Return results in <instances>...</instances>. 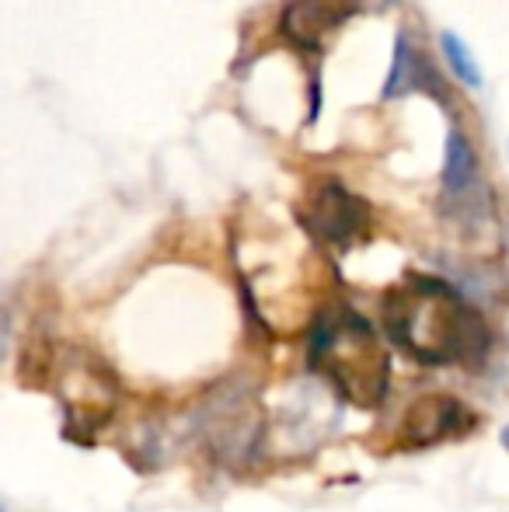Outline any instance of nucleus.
Returning a JSON list of instances; mask_svg holds the SVG:
<instances>
[{"label":"nucleus","instance_id":"nucleus-11","mask_svg":"<svg viewBox=\"0 0 509 512\" xmlns=\"http://www.w3.org/2000/svg\"><path fill=\"white\" fill-rule=\"evenodd\" d=\"M503 446H506V453H509V425L503 429Z\"/></svg>","mask_w":509,"mask_h":512},{"label":"nucleus","instance_id":"nucleus-5","mask_svg":"<svg viewBox=\"0 0 509 512\" xmlns=\"http://www.w3.org/2000/svg\"><path fill=\"white\" fill-rule=\"evenodd\" d=\"M440 206L461 227H478L492 216L489 185L478 171V154L464 129H450L447 154H443V178H440Z\"/></svg>","mask_w":509,"mask_h":512},{"label":"nucleus","instance_id":"nucleus-12","mask_svg":"<svg viewBox=\"0 0 509 512\" xmlns=\"http://www.w3.org/2000/svg\"><path fill=\"white\" fill-rule=\"evenodd\" d=\"M0 512H4V509H0Z\"/></svg>","mask_w":509,"mask_h":512},{"label":"nucleus","instance_id":"nucleus-7","mask_svg":"<svg viewBox=\"0 0 509 512\" xmlns=\"http://www.w3.org/2000/svg\"><path fill=\"white\" fill-rule=\"evenodd\" d=\"M475 425V415L468 411L461 398L454 394H419L412 405L401 415L398 429V446L401 450H429V446H440L454 436Z\"/></svg>","mask_w":509,"mask_h":512},{"label":"nucleus","instance_id":"nucleus-8","mask_svg":"<svg viewBox=\"0 0 509 512\" xmlns=\"http://www.w3.org/2000/svg\"><path fill=\"white\" fill-rule=\"evenodd\" d=\"M377 0H290L283 11V32L300 49H321L325 39Z\"/></svg>","mask_w":509,"mask_h":512},{"label":"nucleus","instance_id":"nucleus-10","mask_svg":"<svg viewBox=\"0 0 509 512\" xmlns=\"http://www.w3.org/2000/svg\"><path fill=\"white\" fill-rule=\"evenodd\" d=\"M440 46H443V56H447L450 70L457 74V81L468 84V88H478V84H482V74H478V63H475V56H471L468 42L454 32H443Z\"/></svg>","mask_w":509,"mask_h":512},{"label":"nucleus","instance_id":"nucleus-9","mask_svg":"<svg viewBox=\"0 0 509 512\" xmlns=\"http://www.w3.org/2000/svg\"><path fill=\"white\" fill-rule=\"evenodd\" d=\"M415 91L443 95L436 70L422 60L419 49L412 46V39H408L405 32H398V39H394V63H391V74H387V84H384V98H405V95H415Z\"/></svg>","mask_w":509,"mask_h":512},{"label":"nucleus","instance_id":"nucleus-1","mask_svg":"<svg viewBox=\"0 0 509 512\" xmlns=\"http://www.w3.org/2000/svg\"><path fill=\"white\" fill-rule=\"evenodd\" d=\"M384 331L419 366H464L489 359L492 328L485 314L440 276H405L381 300Z\"/></svg>","mask_w":509,"mask_h":512},{"label":"nucleus","instance_id":"nucleus-2","mask_svg":"<svg viewBox=\"0 0 509 512\" xmlns=\"http://www.w3.org/2000/svg\"><path fill=\"white\" fill-rule=\"evenodd\" d=\"M307 366L339 398L360 408H377L387 394V352L377 328L346 304L321 307L311 321Z\"/></svg>","mask_w":509,"mask_h":512},{"label":"nucleus","instance_id":"nucleus-6","mask_svg":"<svg viewBox=\"0 0 509 512\" xmlns=\"http://www.w3.org/2000/svg\"><path fill=\"white\" fill-rule=\"evenodd\" d=\"M304 227L314 241L328 244L335 251H349L370 234V206L356 192H349L339 182H325L314 189L311 203L304 209Z\"/></svg>","mask_w":509,"mask_h":512},{"label":"nucleus","instance_id":"nucleus-3","mask_svg":"<svg viewBox=\"0 0 509 512\" xmlns=\"http://www.w3.org/2000/svg\"><path fill=\"white\" fill-rule=\"evenodd\" d=\"M46 387L63 408V429L77 443H91L95 432L116 418L123 387L109 363L84 345H60L53 349L46 370Z\"/></svg>","mask_w":509,"mask_h":512},{"label":"nucleus","instance_id":"nucleus-4","mask_svg":"<svg viewBox=\"0 0 509 512\" xmlns=\"http://www.w3.org/2000/svg\"><path fill=\"white\" fill-rule=\"evenodd\" d=\"M192 429L199 432L213 460L227 467H245L262 453L269 425H265L255 387L248 380H224L210 394H203Z\"/></svg>","mask_w":509,"mask_h":512}]
</instances>
